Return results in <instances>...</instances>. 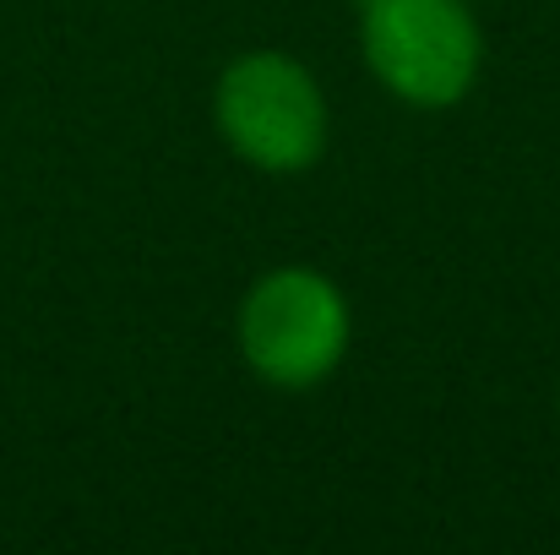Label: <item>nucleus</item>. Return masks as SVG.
I'll return each mask as SVG.
<instances>
[{"label":"nucleus","instance_id":"obj_3","mask_svg":"<svg viewBox=\"0 0 560 555\" xmlns=\"http://www.w3.org/2000/svg\"><path fill=\"white\" fill-rule=\"evenodd\" d=\"M360 49L375 82L413 109L468 99L485 66L468 0H360Z\"/></svg>","mask_w":560,"mask_h":555},{"label":"nucleus","instance_id":"obj_2","mask_svg":"<svg viewBox=\"0 0 560 555\" xmlns=\"http://www.w3.org/2000/svg\"><path fill=\"white\" fill-rule=\"evenodd\" d=\"M349 333H354L349 300L316 267H278L256 278L234 316L240 360L278 392L322 386L343 366Z\"/></svg>","mask_w":560,"mask_h":555},{"label":"nucleus","instance_id":"obj_1","mask_svg":"<svg viewBox=\"0 0 560 555\" xmlns=\"http://www.w3.org/2000/svg\"><path fill=\"white\" fill-rule=\"evenodd\" d=\"M212 115L223 142L261 175H305L332 137L322 82L283 49L234 55L212 88Z\"/></svg>","mask_w":560,"mask_h":555}]
</instances>
